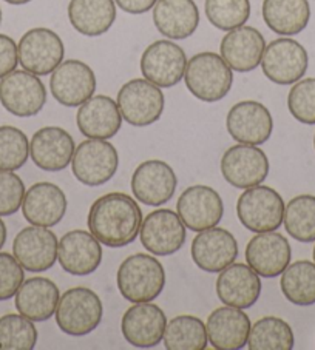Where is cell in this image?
<instances>
[{
	"instance_id": "2e32d148",
	"label": "cell",
	"mask_w": 315,
	"mask_h": 350,
	"mask_svg": "<svg viewBox=\"0 0 315 350\" xmlns=\"http://www.w3.org/2000/svg\"><path fill=\"white\" fill-rule=\"evenodd\" d=\"M177 212L189 230L203 232L220 224L224 215V204L218 191L212 187L192 185L179 196Z\"/></svg>"
},
{
	"instance_id": "8992f818",
	"label": "cell",
	"mask_w": 315,
	"mask_h": 350,
	"mask_svg": "<svg viewBox=\"0 0 315 350\" xmlns=\"http://www.w3.org/2000/svg\"><path fill=\"white\" fill-rule=\"evenodd\" d=\"M118 150L105 139H88L76 147L71 159L75 178L88 187H98L108 183L118 172Z\"/></svg>"
},
{
	"instance_id": "5b68a950",
	"label": "cell",
	"mask_w": 315,
	"mask_h": 350,
	"mask_svg": "<svg viewBox=\"0 0 315 350\" xmlns=\"http://www.w3.org/2000/svg\"><path fill=\"white\" fill-rule=\"evenodd\" d=\"M284 201L281 195L266 185L246 189L236 202V215L252 233L275 232L283 224Z\"/></svg>"
},
{
	"instance_id": "4dcf8cb0",
	"label": "cell",
	"mask_w": 315,
	"mask_h": 350,
	"mask_svg": "<svg viewBox=\"0 0 315 350\" xmlns=\"http://www.w3.org/2000/svg\"><path fill=\"white\" fill-rule=\"evenodd\" d=\"M68 21L77 33L98 38L116 21V3L114 0H70Z\"/></svg>"
},
{
	"instance_id": "74e56055",
	"label": "cell",
	"mask_w": 315,
	"mask_h": 350,
	"mask_svg": "<svg viewBox=\"0 0 315 350\" xmlns=\"http://www.w3.org/2000/svg\"><path fill=\"white\" fill-rule=\"evenodd\" d=\"M204 10L207 21L221 31L243 27L251 17L249 0H205Z\"/></svg>"
},
{
	"instance_id": "9a60e30c",
	"label": "cell",
	"mask_w": 315,
	"mask_h": 350,
	"mask_svg": "<svg viewBox=\"0 0 315 350\" xmlns=\"http://www.w3.org/2000/svg\"><path fill=\"white\" fill-rule=\"evenodd\" d=\"M178 179L173 168L164 161L150 159L136 167L131 176V191L139 202L161 207L175 195Z\"/></svg>"
},
{
	"instance_id": "f6af8a7d",
	"label": "cell",
	"mask_w": 315,
	"mask_h": 350,
	"mask_svg": "<svg viewBox=\"0 0 315 350\" xmlns=\"http://www.w3.org/2000/svg\"><path fill=\"white\" fill-rule=\"evenodd\" d=\"M7 226H5L3 219L0 218V250H2V247L5 245V243H7Z\"/></svg>"
},
{
	"instance_id": "ac0fdd59",
	"label": "cell",
	"mask_w": 315,
	"mask_h": 350,
	"mask_svg": "<svg viewBox=\"0 0 315 350\" xmlns=\"http://www.w3.org/2000/svg\"><path fill=\"white\" fill-rule=\"evenodd\" d=\"M58 237L48 227H25L13 241V255L28 271L50 270L58 261Z\"/></svg>"
},
{
	"instance_id": "e575fe53",
	"label": "cell",
	"mask_w": 315,
	"mask_h": 350,
	"mask_svg": "<svg viewBox=\"0 0 315 350\" xmlns=\"http://www.w3.org/2000/svg\"><path fill=\"white\" fill-rule=\"evenodd\" d=\"M294 332L281 318L264 317L252 325L247 347L251 350H292Z\"/></svg>"
},
{
	"instance_id": "4fadbf2b",
	"label": "cell",
	"mask_w": 315,
	"mask_h": 350,
	"mask_svg": "<svg viewBox=\"0 0 315 350\" xmlns=\"http://www.w3.org/2000/svg\"><path fill=\"white\" fill-rule=\"evenodd\" d=\"M187 56L183 48L172 40H156L145 48L141 56V73L160 88H172L183 81Z\"/></svg>"
},
{
	"instance_id": "484cf974",
	"label": "cell",
	"mask_w": 315,
	"mask_h": 350,
	"mask_svg": "<svg viewBox=\"0 0 315 350\" xmlns=\"http://www.w3.org/2000/svg\"><path fill=\"white\" fill-rule=\"evenodd\" d=\"M22 213L32 226L54 227L64 219L66 213V196L59 185L38 183L25 193Z\"/></svg>"
},
{
	"instance_id": "e0dca14e",
	"label": "cell",
	"mask_w": 315,
	"mask_h": 350,
	"mask_svg": "<svg viewBox=\"0 0 315 350\" xmlns=\"http://www.w3.org/2000/svg\"><path fill=\"white\" fill-rule=\"evenodd\" d=\"M229 135L240 144L263 146L274 130L270 111L257 100H243L230 108L226 118Z\"/></svg>"
},
{
	"instance_id": "7bdbcfd3",
	"label": "cell",
	"mask_w": 315,
	"mask_h": 350,
	"mask_svg": "<svg viewBox=\"0 0 315 350\" xmlns=\"http://www.w3.org/2000/svg\"><path fill=\"white\" fill-rule=\"evenodd\" d=\"M19 53L16 42L7 34H0V79L17 68Z\"/></svg>"
},
{
	"instance_id": "8d00e7d4",
	"label": "cell",
	"mask_w": 315,
	"mask_h": 350,
	"mask_svg": "<svg viewBox=\"0 0 315 350\" xmlns=\"http://www.w3.org/2000/svg\"><path fill=\"white\" fill-rule=\"evenodd\" d=\"M38 342V329L32 319L16 313L0 318V350H33Z\"/></svg>"
},
{
	"instance_id": "bcb514c9",
	"label": "cell",
	"mask_w": 315,
	"mask_h": 350,
	"mask_svg": "<svg viewBox=\"0 0 315 350\" xmlns=\"http://www.w3.org/2000/svg\"><path fill=\"white\" fill-rule=\"evenodd\" d=\"M5 2L10 5H25L32 2V0H5Z\"/></svg>"
},
{
	"instance_id": "ee69618b",
	"label": "cell",
	"mask_w": 315,
	"mask_h": 350,
	"mask_svg": "<svg viewBox=\"0 0 315 350\" xmlns=\"http://www.w3.org/2000/svg\"><path fill=\"white\" fill-rule=\"evenodd\" d=\"M158 0H114V3L129 14H144L153 10Z\"/></svg>"
},
{
	"instance_id": "b9f144b4",
	"label": "cell",
	"mask_w": 315,
	"mask_h": 350,
	"mask_svg": "<svg viewBox=\"0 0 315 350\" xmlns=\"http://www.w3.org/2000/svg\"><path fill=\"white\" fill-rule=\"evenodd\" d=\"M25 281V271L14 255L0 252V301L14 297Z\"/></svg>"
},
{
	"instance_id": "7dc6e473",
	"label": "cell",
	"mask_w": 315,
	"mask_h": 350,
	"mask_svg": "<svg viewBox=\"0 0 315 350\" xmlns=\"http://www.w3.org/2000/svg\"><path fill=\"white\" fill-rule=\"evenodd\" d=\"M0 23H2V10H0Z\"/></svg>"
},
{
	"instance_id": "d6a6232c",
	"label": "cell",
	"mask_w": 315,
	"mask_h": 350,
	"mask_svg": "<svg viewBox=\"0 0 315 350\" xmlns=\"http://www.w3.org/2000/svg\"><path fill=\"white\" fill-rule=\"evenodd\" d=\"M281 292L289 303L300 307L315 304V262L297 261L281 273Z\"/></svg>"
},
{
	"instance_id": "f35d334b",
	"label": "cell",
	"mask_w": 315,
	"mask_h": 350,
	"mask_svg": "<svg viewBox=\"0 0 315 350\" xmlns=\"http://www.w3.org/2000/svg\"><path fill=\"white\" fill-rule=\"evenodd\" d=\"M28 158L29 142L25 133L11 125L0 126V170H19Z\"/></svg>"
},
{
	"instance_id": "9c48e42d",
	"label": "cell",
	"mask_w": 315,
	"mask_h": 350,
	"mask_svg": "<svg viewBox=\"0 0 315 350\" xmlns=\"http://www.w3.org/2000/svg\"><path fill=\"white\" fill-rule=\"evenodd\" d=\"M260 65L270 82L277 85H294L306 75L309 56L300 42L280 38L266 45Z\"/></svg>"
},
{
	"instance_id": "7c38bea8",
	"label": "cell",
	"mask_w": 315,
	"mask_h": 350,
	"mask_svg": "<svg viewBox=\"0 0 315 350\" xmlns=\"http://www.w3.org/2000/svg\"><path fill=\"white\" fill-rule=\"evenodd\" d=\"M221 174L235 189H251L264 183L269 174V159L262 148L249 144L232 146L223 154Z\"/></svg>"
},
{
	"instance_id": "ffe728a7",
	"label": "cell",
	"mask_w": 315,
	"mask_h": 350,
	"mask_svg": "<svg viewBox=\"0 0 315 350\" xmlns=\"http://www.w3.org/2000/svg\"><path fill=\"white\" fill-rule=\"evenodd\" d=\"M192 259L198 269L220 273L238 256V244L226 228L212 227L199 232L192 241Z\"/></svg>"
},
{
	"instance_id": "7402d4cb",
	"label": "cell",
	"mask_w": 315,
	"mask_h": 350,
	"mask_svg": "<svg viewBox=\"0 0 315 350\" xmlns=\"http://www.w3.org/2000/svg\"><path fill=\"white\" fill-rule=\"evenodd\" d=\"M58 259L66 273L92 275L102 262V247L90 232L71 230L59 241Z\"/></svg>"
},
{
	"instance_id": "5bb4252c",
	"label": "cell",
	"mask_w": 315,
	"mask_h": 350,
	"mask_svg": "<svg viewBox=\"0 0 315 350\" xmlns=\"http://www.w3.org/2000/svg\"><path fill=\"white\" fill-rule=\"evenodd\" d=\"M96 75L82 60L70 59L51 73L50 90L60 105L75 108L82 105L96 92Z\"/></svg>"
},
{
	"instance_id": "83f0119b",
	"label": "cell",
	"mask_w": 315,
	"mask_h": 350,
	"mask_svg": "<svg viewBox=\"0 0 315 350\" xmlns=\"http://www.w3.org/2000/svg\"><path fill=\"white\" fill-rule=\"evenodd\" d=\"M251 319L243 309L224 306L218 307L207 318L209 342L218 350L243 349L251 334Z\"/></svg>"
},
{
	"instance_id": "8fae6325",
	"label": "cell",
	"mask_w": 315,
	"mask_h": 350,
	"mask_svg": "<svg viewBox=\"0 0 315 350\" xmlns=\"http://www.w3.org/2000/svg\"><path fill=\"white\" fill-rule=\"evenodd\" d=\"M186 226L178 213L168 208H158L142 219L139 238L144 249L155 256H171L183 249Z\"/></svg>"
},
{
	"instance_id": "c3c4849f",
	"label": "cell",
	"mask_w": 315,
	"mask_h": 350,
	"mask_svg": "<svg viewBox=\"0 0 315 350\" xmlns=\"http://www.w3.org/2000/svg\"><path fill=\"white\" fill-rule=\"evenodd\" d=\"M312 256H314V262H315V247H314V253H312Z\"/></svg>"
},
{
	"instance_id": "3957f363",
	"label": "cell",
	"mask_w": 315,
	"mask_h": 350,
	"mask_svg": "<svg viewBox=\"0 0 315 350\" xmlns=\"http://www.w3.org/2000/svg\"><path fill=\"white\" fill-rule=\"evenodd\" d=\"M186 87L203 102H218L226 98L234 83L232 68L220 54L204 51L187 60Z\"/></svg>"
},
{
	"instance_id": "cb8c5ba5",
	"label": "cell",
	"mask_w": 315,
	"mask_h": 350,
	"mask_svg": "<svg viewBox=\"0 0 315 350\" xmlns=\"http://www.w3.org/2000/svg\"><path fill=\"white\" fill-rule=\"evenodd\" d=\"M290 258L289 241L277 232L258 233L246 247L247 264L263 278L280 276L290 264Z\"/></svg>"
},
{
	"instance_id": "44dd1931",
	"label": "cell",
	"mask_w": 315,
	"mask_h": 350,
	"mask_svg": "<svg viewBox=\"0 0 315 350\" xmlns=\"http://www.w3.org/2000/svg\"><path fill=\"white\" fill-rule=\"evenodd\" d=\"M167 325L166 313L151 303H135L124 313L121 332L133 347L150 349L164 338Z\"/></svg>"
},
{
	"instance_id": "52a82bcc",
	"label": "cell",
	"mask_w": 315,
	"mask_h": 350,
	"mask_svg": "<svg viewBox=\"0 0 315 350\" xmlns=\"http://www.w3.org/2000/svg\"><path fill=\"white\" fill-rule=\"evenodd\" d=\"M0 104L17 118L36 116L47 104V88L39 76L14 70L0 79Z\"/></svg>"
},
{
	"instance_id": "277c9868",
	"label": "cell",
	"mask_w": 315,
	"mask_h": 350,
	"mask_svg": "<svg viewBox=\"0 0 315 350\" xmlns=\"http://www.w3.org/2000/svg\"><path fill=\"white\" fill-rule=\"evenodd\" d=\"M102 301L87 287H73L62 293L56 307V324L66 335L92 334L102 321Z\"/></svg>"
},
{
	"instance_id": "d590c367",
	"label": "cell",
	"mask_w": 315,
	"mask_h": 350,
	"mask_svg": "<svg viewBox=\"0 0 315 350\" xmlns=\"http://www.w3.org/2000/svg\"><path fill=\"white\" fill-rule=\"evenodd\" d=\"M283 224L286 232L299 243L315 241V196L299 195L284 207Z\"/></svg>"
},
{
	"instance_id": "30bf717a",
	"label": "cell",
	"mask_w": 315,
	"mask_h": 350,
	"mask_svg": "<svg viewBox=\"0 0 315 350\" xmlns=\"http://www.w3.org/2000/svg\"><path fill=\"white\" fill-rule=\"evenodd\" d=\"M19 64L36 76L51 75L64 62V42L53 29L33 28L22 36L17 44Z\"/></svg>"
},
{
	"instance_id": "f546056e",
	"label": "cell",
	"mask_w": 315,
	"mask_h": 350,
	"mask_svg": "<svg viewBox=\"0 0 315 350\" xmlns=\"http://www.w3.org/2000/svg\"><path fill=\"white\" fill-rule=\"evenodd\" d=\"M59 293V287L48 278H29L14 295L16 309L33 323L47 321L56 313Z\"/></svg>"
},
{
	"instance_id": "681fc988",
	"label": "cell",
	"mask_w": 315,
	"mask_h": 350,
	"mask_svg": "<svg viewBox=\"0 0 315 350\" xmlns=\"http://www.w3.org/2000/svg\"><path fill=\"white\" fill-rule=\"evenodd\" d=\"M314 148H315V135H314Z\"/></svg>"
},
{
	"instance_id": "603a6c76",
	"label": "cell",
	"mask_w": 315,
	"mask_h": 350,
	"mask_svg": "<svg viewBox=\"0 0 315 350\" xmlns=\"http://www.w3.org/2000/svg\"><path fill=\"white\" fill-rule=\"evenodd\" d=\"M262 293L260 275L249 264H230L220 271L216 280V295L224 306L249 309Z\"/></svg>"
},
{
	"instance_id": "6da1fadb",
	"label": "cell",
	"mask_w": 315,
	"mask_h": 350,
	"mask_svg": "<svg viewBox=\"0 0 315 350\" xmlns=\"http://www.w3.org/2000/svg\"><path fill=\"white\" fill-rule=\"evenodd\" d=\"M142 210L125 193H108L96 199L88 212V230L112 249L131 244L142 224Z\"/></svg>"
},
{
	"instance_id": "60d3db41",
	"label": "cell",
	"mask_w": 315,
	"mask_h": 350,
	"mask_svg": "<svg viewBox=\"0 0 315 350\" xmlns=\"http://www.w3.org/2000/svg\"><path fill=\"white\" fill-rule=\"evenodd\" d=\"M25 184L14 172L0 170V216H11L22 208Z\"/></svg>"
},
{
	"instance_id": "7a4b0ae2",
	"label": "cell",
	"mask_w": 315,
	"mask_h": 350,
	"mask_svg": "<svg viewBox=\"0 0 315 350\" xmlns=\"http://www.w3.org/2000/svg\"><path fill=\"white\" fill-rule=\"evenodd\" d=\"M118 288L130 303H151L164 291L166 271L155 256L136 253L121 262L116 275Z\"/></svg>"
},
{
	"instance_id": "836d02e7",
	"label": "cell",
	"mask_w": 315,
	"mask_h": 350,
	"mask_svg": "<svg viewBox=\"0 0 315 350\" xmlns=\"http://www.w3.org/2000/svg\"><path fill=\"white\" fill-rule=\"evenodd\" d=\"M162 340L167 350H204L207 347L209 336L201 319L179 315L167 321Z\"/></svg>"
},
{
	"instance_id": "d4e9b609",
	"label": "cell",
	"mask_w": 315,
	"mask_h": 350,
	"mask_svg": "<svg viewBox=\"0 0 315 350\" xmlns=\"http://www.w3.org/2000/svg\"><path fill=\"white\" fill-rule=\"evenodd\" d=\"M266 48L263 34L253 27H238L224 36L220 45L221 57L238 73H249L262 64Z\"/></svg>"
},
{
	"instance_id": "ba28073f",
	"label": "cell",
	"mask_w": 315,
	"mask_h": 350,
	"mask_svg": "<svg viewBox=\"0 0 315 350\" xmlns=\"http://www.w3.org/2000/svg\"><path fill=\"white\" fill-rule=\"evenodd\" d=\"M118 107L123 119L133 126H147L160 120L164 111L161 88L144 79H131L118 92Z\"/></svg>"
},
{
	"instance_id": "1f68e13d",
	"label": "cell",
	"mask_w": 315,
	"mask_h": 350,
	"mask_svg": "<svg viewBox=\"0 0 315 350\" xmlns=\"http://www.w3.org/2000/svg\"><path fill=\"white\" fill-rule=\"evenodd\" d=\"M263 21L275 34H300L311 19V5L307 0H263Z\"/></svg>"
},
{
	"instance_id": "4316f807",
	"label": "cell",
	"mask_w": 315,
	"mask_h": 350,
	"mask_svg": "<svg viewBox=\"0 0 315 350\" xmlns=\"http://www.w3.org/2000/svg\"><path fill=\"white\" fill-rule=\"evenodd\" d=\"M77 129L88 139H110L123 126V114L118 102L104 94L92 96L79 105L76 114Z\"/></svg>"
},
{
	"instance_id": "d6986e66",
	"label": "cell",
	"mask_w": 315,
	"mask_h": 350,
	"mask_svg": "<svg viewBox=\"0 0 315 350\" xmlns=\"http://www.w3.org/2000/svg\"><path fill=\"white\" fill-rule=\"evenodd\" d=\"M75 152V139L60 126H44L34 133L29 142V158L44 172L65 170Z\"/></svg>"
},
{
	"instance_id": "f1b7e54d",
	"label": "cell",
	"mask_w": 315,
	"mask_h": 350,
	"mask_svg": "<svg viewBox=\"0 0 315 350\" xmlns=\"http://www.w3.org/2000/svg\"><path fill=\"white\" fill-rule=\"evenodd\" d=\"M153 22L164 38L183 40L195 34L199 10L195 0H158L153 7Z\"/></svg>"
},
{
	"instance_id": "ab89813d",
	"label": "cell",
	"mask_w": 315,
	"mask_h": 350,
	"mask_svg": "<svg viewBox=\"0 0 315 350\" xmlns=\"http://www.w3.org/2000/svg\"><path fill=\"white\" fill-rule=\"evenodd\" d=\"M288 108L299 122L315 125V77L294 83L288 94Z\"/></svg>"
}]
</instances>
